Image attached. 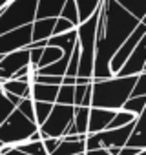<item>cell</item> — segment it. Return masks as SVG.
Instances as JSON below:
<instances>
[{
	"label": "cell",
	"instance_id": "cell-1",
	"mask_svg": "<svg viewBox=\"0 0 146 155\" xmlns=\"http://www.w3.org/2000/svg\"><path fill=\"white\" fill-rule=\"evenodd\" d=\"M99 13L104 22V29L101 37H95V58H93V73L91 79L102 81L111 79L110 60L121 44L133 33V29L141 24L135 17L124 11L113 0H101Z\"/></svg>",
	"mask_w": 146,
	"mask_h": 155
},
{
	"label": "cell",
	"instance_id": "cell-2",
	"mask_svg": "<svg viewBox=\"0 0 146 155\" xmlns=\"http://www.w3.org/2000/svg\"><path fill=\"white\" fill-rule=\"evenodd\" d=\"M135 81L137 77H111V79H102V81L91 79L90 108L119 111L122 104L130 99Z\"/></svg>",
	"mask_w": 146,
	"mask_h": 155
},
{
	"label": "cell",
	"instance_id": "cell-3",
	"mask_svg": "<svg viewBox=\"0 0 146 155\" xmlns=\"http://www.w3.org/2000/svg\"><path fill=\"white\" fill-rule=\"evenodd\" d=\"M97 20H99V9H97L88 20L81 22V24L75 28V31H77V44H79V49H81L77 77H81V79H91V73H93Z\"/></svg>",
	"mask_w": 146,
	"mask_h": 155
},
{
	"label": "cell",
	"instance_id": "cell-4",
	"mask_svg": "<svg viewBox=\"0 0 146 155\" xmlns=\"http://www.w3.org/2000/svg\"><path fill=\"white\" fill-rule=\"evenodd\" d=\"M37 0H9V4L0 9V35L11 29L29 26L35 20Z\"/></svg>",
	"mask_w": 146,
	"mask_h": 155
},
{
	"label": "cell",
	"instance_id": "cell-5",
	"mask_svg": "<svg viewBox=\"0 0 146 155\" xmlns=\"http://www.w3.org/2000/svg\"><path fill=\"white\" fill-rule=\"evenodd\" d=\"M37 130H38L37 124L31 122L29 119H26L15 108L11 111V115L2 122V126H0V142L9 144V146H17L20 142H26Z\"/></svg>",
	"mask_w": 146,
	"mask_h": 155
},
{
	"label": "cell",
	"instance_id": "cell-6",
	"mask_svg": "<svg viewBox=\"0 0 146 155\" xmlns=\"http://www.w3.org/2000/svg\"><path fill=\"white\" fill-rule=\"evenodd\" d=\"M73 111H75V106L53 104L48 119L44 120L42 126H38L40 137L42 139H60L73 120Z\"/></svg>",
	"mask_w": 146,
	"mask_h": 155
},
{
	"label": "cell",
	"instance_id": "cell-7",
	"mask_svg": "<svg viewBox=\"0 0 146 155\" xmlns=\"http://www.w3.org/2000/svg\"><path fill=\"white\" fill-rule=\"evenodd\" d=\"M144 35H146V24L144 22H141L135 29H133V33L121 44V48L115 51V55L111 57V60H110V71H111V75L115 77V73L122 68V64L126 62V58L131 55V51L137 48V44L144 38Z\"/></svg>",
	"mask_w": 146,
	"mask_h": 155
},
{
	"label": "cell",
	"instance_id": "cell-8",
	"mask_svg": "<svg viewBox=\"0 0 146 155\" xmlns=\"http://www.w3.org/2000/svg\"><path fill=\"white\" fill-rule=\"evenodd\" d=\"M29 44H31V24L11 29L8 33H2L0 35V57L18 51V49H24Z\"/></svg>",
	"mask_w": 146,
	"mask_h": 155
},
{
	"label": "cell",
	"instance_id": "cell-9",
	"mask_svg": "<svg viewBox=\"0 0 146 155\" xmlns=\"http://www.w3.org/2000/svg\"><path fill=\"white\" fill-rule=\"evenodd\" d=\"M26 66H29V49L28 48L2 55L0 57V84L4 81H9L18 69H22Z\"/></svg>",
	"mask_w": 146,
	"mask_h": 155
},
{
	"label": "cell",
	"instance_id": "cell-10",
	"mask_svg": "<svg viewBox=\"0 0 146 155\" xmlns=\"http://www.w3.org/2000/svg\"><path fill=\"white\" fill-rule=\"evenodd\" d=\"M146 69V37L137 44L131 55L126 58L122 68L115 73V77H137Z\"/></svg>",
	"mask_w": 146,
	"mask_h": 155
},
{
	"label": "cell",
	"instance_id": "cell-11",
	"mask_svg": "<svg viewBox=\"0 0 146 155\" xmlns=\"http://www.w3.org/2000/svg\"><path fill=\"white\" fill-rule=\"evenodd\" d=\"M115 111L111 110H102V108H90V117H88V133H99L108 128L111 122Z\"/></svg>",
	"mask_w": 146,
	"mask_h": 155
},
{
	"label": "cell",
	"instance_id": "cell-12",
	"mask_svg": "<svg viewBox=\"0 0 146 155\" xmlns=\"http://www.w3.org/2000/svg\"><path fill=\"white\" fill-rule=\"evenodd\" d=\"M57 18H35L31 22V42L48 40L53 35V26Z\"/></svg>",
	"mask_w": 146,
	"mask_h": 155
},
{
	"label": "cell",
	"instance_id": "cell-13",
	"mask_svg": "<svg viewBox=\"0 0 146 155\" xmlns=\"http://www.w3.org/2000/svg\"><path fill=\"white\" fill-rule=\"evenodd\" d=\"M66 0H37L35 18H58Z\"/></svg>",
	"mask_w": 146,
	"mask_h": 155
},
{
	"label": "cell",
	"instance_id": "cell-14",
	"mask_svg": "<svg viewBox=\"0 0 146 155\" xmlns=\"http://www.w3.org/2000/svg\"><path fill=\"white\" fill-rule=\"evenodd\" d=\"M57 93H58V86H48V84H35V82H31V101L33 102L55 104Z\"/></svg>",
	"mask_w": 146,
	"mask_h": 155
},
{
	"label": "cell",
	"instance_id": "cell-15",
	"mask_svg": "<svg viewBox=\"0 0 146 155\" xmlns=\"http://www.w3.org/2000/svg\"><path fill=\"white\" fill-rule=\"evenodd\" d=\"M128 148H135V150H144L146 146V137H144V113L139 115L133 122V128L130 131V137L126 140Z\"/></svg>",
	"mask_w": 146,
	"mask_h": 155
},
{
	"label": "cell",
	"instance_id": "cell-16",
	"mask_svg": "<svg viewBox=\"0 0 146 155\" xmlns=\"http://www.w3.org/2000/svg\"><path fill=\"white\" fill-rule=\"evenodd\" d=\"M75 44H77V31L75 29L62 33V35H53L48 38V46H55V48L62 49L66 55H71V49Z\"/></svg>",
	"mask_w": 146,
	"mask_h": 155
},
{
	"label": "cell",
	"instance_id": "cell-17",
	"mask_svg": "<svg viewBox=\"0 0 146 155\" xmlns=\"http://www.w3.org/2000/svg\"><path fill=\"white\" fill-rule=\"evenodd\" d=\"M4 93L17 95L20 99H31V82L29 81H4L2 84Z\"/></svg>",
	"mask_w": 146,
	"mask_h": 155
},
{
	"label": "cell",
	"instance_id": "cell-18",
	"mask_svg": "<svg viewBox=\"0 0 146 155\" xmlns=\"http://www.w3.org/2000/svg\"><path fill=\"white\" fill-rule=\"evenodd\" d=\"M113 2H117L124 11H128L137 20L144 22V17H146V4H144V0H113Z\"/></svg>",
	"mask_w": 146,
	"mask_h": 155
},
{
	"label": "cell",
	"instance_id": "cell-19",
	"mask_svg": "<svg viewBox=\"0 0 146 155\" xmlns=\"http://www.w3.org/2000/svg\"><path fill=\"white\" fill-rule=\"evenodd\" d=\"M84 151H86L84 140H64V139H60L58 146L49 155H75V153H84Z\"/></svg>",
	"mask_w": 146,
	"mask_h": 155
},
{
	"label": "cell",
	"instance_id": "cell-20",
	"mask_svg": "<svg viewBox=\"0 0 146 155\" xmlns=\"http://www.w3.org/2000/svg\"><path fill=\"white\" fill-rule=\"evenodd\" d=\"M77 6V13H79V22L88 20L101 6V0H73Z\"/></svg>",
	"mask_w": 146,
	"mask_h": 155
},
{
	"label": "cell",
	"instance_id": "cell-21",
	"mask_svg": "<svg viewBox=\"0 0 146 155\" xmlns=\"http://www.w3.org/2000/svg\"><path fill=\"white\" fill-rule=\"evenodd\" d=\"M62 55H64L62 49H58V48H55V46H46V48L42 49L40 60H38V64H37L35 69H40V68H46V66L57 62L58 58H62Z\"/></svg>",
	"mask_w": 146,
	"mask_h": 155
},
{
	"label": "cell",
	"instance_id": "cell-22",
	"mask_svg": "<svg viewBox=\"0 0 146 155\" xmlns=\"http://www.w3.org/2000/svg\"><path fill=\"white\" fill-rule=\"evenodd\" d=\"M144 108H146V97H130L124 104H122V111H128L135 117L142 115L144 113Z\"/></svg>",
	"mask_w": 146,
	"mask_h": 155
},
{
	"label": "cell",
	"instance_id": "cell-23",
	"mask_svg": "<svg viewBox=\"0 0 146 155\" xmlns=\"http://www.w3.org/2000/svg\"><path fill=\"white\" fill-rule=\"evenodd\" d=\"M58 17H60V18H66L68 22H71L75 28L81 24V22H79V13H77V6H75V2H73V0H66Z\"/></svg>",
	"mask_w": 146,
	"mask_h": 155
},
{
	"label": "cell",
	"instance_id": "cell-24",
	"mask_svg": "<svg viewBox=\"0 0 146 155\" xmlns=\"http://www.w3.org/2000/svg\"><path fill=\"white\" fill-rule=\"evenodd\" d=\"M17 148L28 155H48L46 150H44V144L42 140H26V142H20L17 144Z\"/></svg>",
	"mask_w": 146,
	"mask_h": 155
},
{
	"label": "cell",
	"instance_id": "cell-25",
	"mask_svg": "<svg viewBox=\"0 0 146 155\" xmlns=\"http://www.w3.org/2000/svg\"><path fill=\"white\" fill-rule=\"evenodd\" d=\"M133 120H135V115H131V113H128V111L119 110V111H115V115H113V119H111V122L108 124V128H106V130L122 128V126H126V124H130V122H133Z\"/></svg>",
	"mask_w": 146,
	"mask_h": 155
},
{
	"label": "cell",
	"instance_id": "cell-26",
	"mask_svg": "<svg viewBox=\"0 0 146 155\" xmlns=\"http://www.w3.org/2000/svg\"><path fill=\"white\" fill-rule=\"evenodd\" d=\"M53 104L49 102H33V111H35V124L37 126H42L44 120L48 119L49 111H51Z\"/></svg>",
	"mask_w": 146,
	"mask_h": 155
},
{
	"label": "cell",
	"instance_id": "cell-27",
	"mask_svg": "<svg viewBox=\"0 0 146 155\" xmlns=\"http://www.w3.org/2000/svg\"><path fill=\"white\" fill-rule=\"evenodd\" d=\"M73 90L75 86H58V93L55 99V104H64V106H73Z\"/></svg>",
	"mask_w": 146,
	"mask_h": 155
},
{
	"label": "cell",
	"instance_id": "cell-28",
	"mask_svg": "<svg viewBox=\"0 0 146 155\" xmlns=\"http://www.w3.org/2000/svg\"><path fill=\"white\" fill-rule=\"evenodd\" d=\"M13 110H15V106L6 99V93L2 91V88H0V126H2V122L11 115Z\"/></svg>",
	"mask_w": 146,
	"mask_h": 155
},
{
	"label": "cell",
	"instance_id": "cell-29",
	"mask_svg": "<svg viewBox=\"0 0 146 155\" xmlns=\"http://www.w3.org/2000/svg\"><path fill=\"white\" fill-rule=\"evenodd\" d=\"M130 97H146V73L137 75V81L131 88Z\"/></svg>",
	"mask_w": 146,
	"mask_h": 155
},
{
	"label": "cell",
	"instance_id": "cell-30",
	"mask_svg": "<svg viewBox=\"0 0 146 155\" xmlns=\"http://www.w3.org/2000/svg\"><path fill=\"white\" fill-rule=\"evenodd\" d=\"M17 110H18L26 119H29L31 122H35V111H33V101H31V99H22L20 104L17 106ZM37 128H38V126H37Z\"/></svg>",
	"mask_w": 146,
	"mask_h": 155
},
{
	"label": "cell",
	"instance_id": "cell-31",
	"mask_svg": "<svg viewBox=\"0 0 146 155\" xmlns=\"http://www.w3.org/2000/svg\"><path fill=\"white\" fill-rule=\"evenodd\" d=\"M71 29H75V26H73L71 22H68L66 18H57L55 20V26H53V35H62V33H68V31H71ZM51 35V37H53Z\"/></svg>",
	"mask_w": 146,
	"mask_h": 155
},
{
	"label": "cell",
	"instance_id": "cell-32",
	"mask_svg": "<svg viewBox=\"0 0 146 155\" xmlns=\"http://www.w3.org/2000/svg\"><path fill=\"white\" fill-rule=\"evenodd\" d=\"M58 142H60V139H42V144H44V150L48 155L53 153V150L58 146Z\"/></svg>",
	"mask_w": 146,
	"mask_h": 155
},
{
	"label": "cell",
	"instance_id": "cell-33",
	"mask_svg": "<svg viewBox=\"0 0 146 155\" xmlns=\"http://www.w3.org/2000/svg\"><path fill=\"white\" fill-rule=\"evenodd\" d=\"M0 155H28V153L20 151L17 146H9V144H6V146L2 148V151H0Z\"/></svg>",
	"mask_w": 146,
	"mask_h": 155
},
{
	"label": "cell",
	"instance_id": "cell-34",
	"mask_svg": "<svg viewBox=\"0 0 146 155\" xmlns=\"http://www.w3.org/2000/svg\"><path fill=\"white\" fill-rule=\"evenodd\" d=\"M141 150H135V148H128V146H122L119 150V155H137Z\"/></svg>",
	"mask_w": 146,
	"mask_h": 155
},
{
	"label": "cell",
	"instance_id": "cell-35",
	"mask_svg": "<svg viewBox=\"0 0 146 155\" xmlns=\"http://www.w3.org/2000/svg\"><path fill=\"white\" fill-rule=\"evenodd\" d=\"M84 155H110V153H108V150L99 148V150H86Z\"/></svg>",
	"mask_w": 146,
	"mask_h": 155
},
{
	"label": "cell",
	"instance_id": "cell-36",
	"mask_svg": "<svg viewBox=\"0 0 146 155\" xmlns=\"http://www.w3.org/2000/svg\"><path fill=\"white\" fill-rule=\"evenodd\" d=\"M75 81H77V77H62V86H75Z\"/></svg>",
	"mask_w": 146,
	"mask_h": 155
},
{
	"label": "cell",
	"instance_id": "cell-37",
	"mask_svg": "<svg viewBox=\"0 0 146 155\" xmlns=\"http://www.w3.org/2000/svg\"><path fill=\"white\" fill-rule=\"evenodd\" d=\"M6 99H8V101H9V102H11L15 108H17V106L20 104V101H22L20 97H17V95H11V93H6Z\"/></svg>",
	"mask_w": 146,
	"mask_h": 155
},
{
	"label": "cell",
	"instance_id": "cell-38",
	"mask_svg": "<svg viewBox=\"0 0 146 155\" xmlns=\"http://www.w3.org/2000/svg\"><path fill=\"white\" fill-rule=\"evenodd\" d=\"M8 4H9V0H0V9H4Z\"/></svg>",
	"mask_w": 146,
	"mask_h": 155
},
{
	"label": "cell",
	"instance_id": "cell-39",
	"mask_svg": "<svg viewBox=\"0 0 146 155\" xmlns=\"http://www.w3.org/2000/svg\"><path fill=\"white\" fill-rule=\"evenodd\" d=\"M4 146H6V144H2V142H0V151H2V148H4Z\"/></svg>",
	"mask_w": 146,
	"mask_h": 155
},
{
	"label": "cell",
	"instance_id": "cell-40",
	"mask_svg": "<svg viewBox=\"0 0 146 155\" xmlns=\"http://www.w3.org/2000/svg\"><path fill=\"white\" fill-rule=\"evenodd\" d=\"M75 155H84V153H75Z\"/></svg>",
	"mask_w": 146,
	"mask_h": 155
},
{
	"label": "cell",
	"instance_id": "cell-41",
	"mask_svg": "<svg viewBox=\"0 0 146 155\" xmlns=\"http://www.w3.org/2000/svg\"><path fill=\"white\" fill-rule=\"evenodd\" d=\"M0 88H2V86H0Z\"/></svg>",
	"mask_w": 146,
	"mask_h": 155
}]
</instances>
